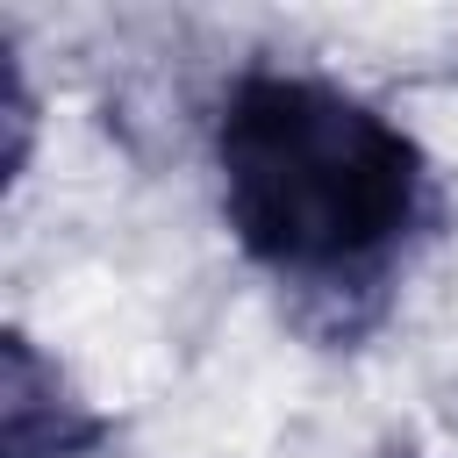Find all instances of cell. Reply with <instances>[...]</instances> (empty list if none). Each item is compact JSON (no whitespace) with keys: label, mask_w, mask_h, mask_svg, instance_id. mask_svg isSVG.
Returning <instances> with one entry per match:
<instances>
[{"label":"cell","mask_w":458,"mask_h":458,"mask_svg":"<svg viewBox=\"0 0 458 458\" xmlns=\"http://www.w3.org/2000/svg\"><path fill=\"white\" fill-rule=\"evenodd\" d=\"M215 179L229 236L293 286H365L415 229L429 165L365 93L250 64L215 107Z\"/></svg>","instance_id":"6da1fadb"},{"label":"cell","mask_w":458,"mask_h":458,"mask_svg":"<svg viewBox=\"0 0 458 458\" xmlns=\"http://www.w3.org/2000/svg\"><path fill=\"white\" fill-rule=\"evenodd\" d=\"M107 444V415L64 379L57 358L36 351V336H7L0 372V458H86Z\"/></svg>","instance_id":"7a4b0ae2"},{"label":"cell","mask_w":458,"mask_h":458,"mask_svg":"<svg viewBox=\"0 0 458 458\" xmlns=\"http://www.w3.org/2000/svg\"><path fill=\"white\" fill-rule=\"evenodd\" d=\"M401 458H415V451H401Z\"/></svg>","instance_id":"3957f363"}]
</instances>
